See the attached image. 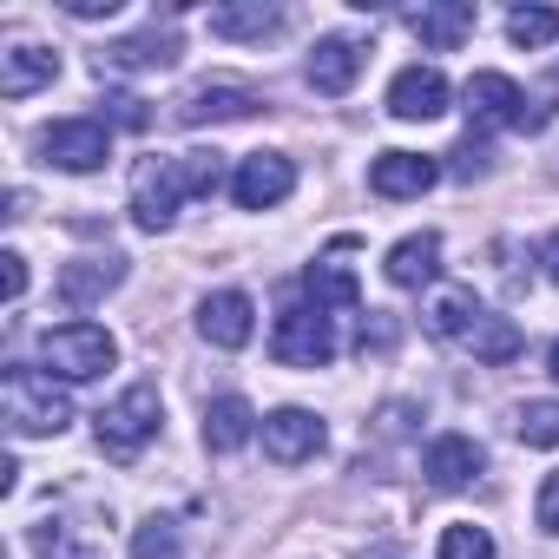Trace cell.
<instances>
[{
	"instance_id": "obj_1",
	"label": "cell",
	"mask_w": 559,
	"mask_h": 559,
	"mask_svg": "<svg viewBox=\"0 0 559 559\" xmlns=\"http://www.w3.org/2000/svg\"><path fill=\"white\" fill-rule=\"evenodd\" d=\"M217 185H224V158H217V152L145 158V165L132 171V217H139V230H165L185 198H211Z\"/></svg>"
},
{
	"instance_id": "obj_2",
	"label": "cell",
	"mask_w": 559,
	"mask_h": 559,
	"mask_svg": "<svg viewBox=\"0 0 559 559\" xmlns=\"http://www.w3.org/2000/svg\"><path fill=\"white\" fill-rule=\"evenodd\" d=\"M158 421H165L158 389H152V382H132L119 402H106V408L93 415V435H99V448H106L112 461H139V454L158 441Z\"/></svg>"
},
{
	"instance_id": "obj_3",
	"label": "cell",
	"mask_w": 559,
	"mask_h": 559,
	"mask_svg": "<svg viewBox=\"0 0 559 559\" xmlns=\"http://www.w3.org/2000/svg\"><path fill=\"white\" fill-rule=\"evenodd\" d=\"M0 408H8V428L14 435H60L73 421V402L53 389V376L21 369V362L0 376Z\"/></svg>"
},
{
	"instance_id": "obj_4",
	"label": "cell",
	"mask_w": 559,
	"mask_h": 559,
	"mask_svg": "<svg viewBox=\"0 0 559 559\" xmlns=\"http://www.w3.org/2000/svg\"><path fill=\"white\" fill-rule=\"evenodd\" d=\"M270 356L284 362V369H323V362L336 356V323H330V310L290 304L284 317H276V330H270Z\"/></svg>"
},
{
	"instance_id": "obj_5",
	"label": "cell",
	"mask_w": 559,
	"mask_h": 559,
	"mask_svg": "<svg viewBox=\"0 0 559 559\" xmlns=\"http://www.w3.org/2000/svg\"><path fill=\"white\" fill-rule=\"evenodd\" d=\"M112 356H119V343H112L99 323H60V330L40 336V362H47L53 376H67V382H93V376H106Z\"/></svg>"
},
{
	"instance_id": "obj_6",
	"label": "cell",
	"mask_w": 559,
	"mask_h": 559,
	"mask_svg": "<svg viewBox=\"0 0 559 559\" xmlns=\"http://www.w3.org/2000/svg\"><path fill=\"white\" fill-rule=\"evenodd\" d=\"M40 152L60 171H99L106 152H112V126L106 119H60V126L40 132Z\"/></svg>"
},
{
	"instance_id": "obj_7",
	"label": "cell",
	"mask_w": 559,
	"mask_h": 559,
	"mask_svg": "<svg viewBox=\"0 0 559 559\" xmlns=\"http://www.w3.org/2000/svg\"><path fill=\"white\" fill-rule=\"evenodd\" d=\"M461 99H467V119H474L480 132H500V126H520V132H533V126H539V119L526 112V93H520L507 73H474Z\"/></svg>"
},
{
	"instance_id": "obj_8",
	"label": "cell",
	"mask_w": 559,
	"mask_h": 559,
	"mask_svg": "<svg viewBox=\"0 0 559 559\" xmlns=\"http://www.w3.org/2000/svg\"><path fill=\"white\" fill-rule=\"evenodd\" d=\"M290 191H297V165L284 152H250L237 165V178H230V198L243 211H270V204H284Z\"/></svg>"
},
{
	"instance_id": "obj_9",
	"label": "cell",
	"mask_w": 559,
	"mask_h": 559,
	"mask_svg": "<svg viewBox=\"0 0 559 559\" xmlns=\"http://www.w3.org/2000/svg\"><path fill=\"white\" fill-rule=\"evenodd\" d=\"M257 435H263V454L284 461V467L323 454V415H310V408H276V415H263Z\"/></svg>"
},
{
	"instance_id": "obj_10",
	"label": "cell",
	"mask_w": 559,
	"mask_h": 559,
	"mask_svg": "<svg viewBox=\"0 0 559 559\" xmlns=\"http://www.w3.org/2000/svg\"><path fill=\"white\" fill-rule=\"evenodd\" d=\"M389 112L408 119V126L441 119V112H448V80H441V67H402V73L389 80Z\"/></svg>"
},
{
	"instance_id": "obj_11",
	"label": "cell",
	"mask_w": 559,
	"mask_h": 559,
	"mask_svg": "<svg viewBox=\"0 0 559 559\" xmlns=\"http://www.w3.org/2000/svg\"><path fill=\"white\" fill-rule=\"evenodd\" d=\"M257 93L243 80H204L178 99V126H224V119H250Z\"/></svg>"
},
{
	"instance_id": "obj_12",
	"label": "cell",
	"mask_w": 559,
	"mask_h": 559,
	"mask_svg": "<svg viewBox=\"0 0 559 559\" xmlns=\"http://www.w3.org/2000/svg\"><path fill=\"white\" fill-rule=\"evenodd\" d=\"M250 330H257V304H250L243 290H217V297H204V310H198V336H204L211 349H243Z\"/></svg>"
},
{
	"instance_id": "obj_13",
	"label": "cell",
	"mask_w": 559,
	"mask_h": 559,
	"mask_svg": "<svg viewBox=\"0 0 559 559\" xmlns=\"http://www.w3.org/2000/svg\"><path fill=\"white\" fill-rule=\"evenodd\" d=\"M480 467H487V454H480V441H474V435H435V441H428V454H421V474H428V487H441V493L467 487Z\"/></svg>"
},
{
	"instance_id": "obj_14",
	"label": "cell",
	"mask_w": 559,
	"mask_h": 559,
	"mask_svg": "<svg viewBox=\"0 0 559 559\" xmlns=\"http://www.w3.org/2000/svg\"><path fill=\"white\" fill-rule=\"evenodd\" d=\"M53 80H60V53L40 47V40H21V47L0 53V93L8 99H27V93H40Z\"/></svg>"
},
{
	"instance_id": "obj_15",
	"label": "cell",
	"mask_w": 559,
	"mask_h": 559,
	"mask_svg": "<svg viewBox=\"0 0 559 559\" xmlns=\"http://www.w3.org/2000/svg\"><path fill=\"white\" fill-rule=\"evenodd\" d=\"M435 178H441V165H435L428 152H382V158L369 165V191H376V198H421Z\"/></svg>"
},
{
	"instance_id": "obj_16",
	"label": "cell",
	"mask_w": 559,
	"mask_h": 559,
	"mask_svg": "<svg viewBox=\"0 0 559 559\" xmlns=\"http://www.w3.org/2000/svg\"><path fill=\"white\" fill-rule=\"evenodd\" d=\"M362 40H349V34H330V40H317V53H310V86L317 93H330V99H343L349 86H356V73H362Z\"/></svg>"
},
{
	"instance_id": "obj_17",
	"label": "cell",
	"mask_w": 559,
	"mask_h": 559,
	"mask_svg": "<svg viewBox=\"0 0 559 559\" xmlns=\"http://www.w3.org/2000/svg\"><path fill=\"white\" fill-rule=\"evenodd\" d=\"M408 27H415V40H421V47L454 53V47L474 34V0H435V8H415V14H408Z\"/></svg>"
},
{
	"instance_id": "obj_18",
	"label": "cell",
	"mask_w": 559,
	"mask_h": 559,
	"mask_svg": "<svg viewBox=\"0 0 559 559\" xmlns=\"http://www.w3.org/2000/svg\"><path fill=\"white\" fill-rule=\"evenodd\" d=\"M165 73V67H178V34H132V40H112L106 53H99V73Z\"/></svg>"
},
{
	"instance_id": "obj_19",
	"label": "cell",
	"mask_w": 559,
	"mask_h": 559,
	"mask_svg": "<svg viewBox=\"0 0 559 559\" xmlns=\"http://www.w3.org/2000/svg\"><path fill=\"white\" fill-rule=\"evenodd\" d=\"M34 559H106V539L67 513H47L34 526Z\"/></svg>"
},
{
	"instance_id": "obj_20",
	"label": "cell",
	"mask_w": 559,
	"mask_h": 559,
	"mask_svg": "<svg viewBox=\"0 0 559 559\" xmlns=\"http://www.w3.org/2000/svg\"><path fill=\"white\" fill-rule=\"evenodd\" d=\"M119 284H126V257H80V263L60 270V297H67L73 310L99 304V297L119 290Z\"/></svg>"
},
{
	"instance_id": "obj_21",
	"label": "cell",
	"mask_w": 559,
	"mask_h": 559,
	"mask_svg": "<svg viewBox=\"0 0 559 559\" xmlns=\"http://www.w3.org/2000/svg\"><path fill=\"white\" fill-rule=\"evenodd\" d=\"M480 317H487V310H480V297H474V290H461V284L435 290V297H428V310H421L428 336H441V343H467V330H474Z\"/></svg>"
},
{
	"instance_id": "obj_22",
	"label": "cell",
	"mask_w": 559,
	"mask_h": 559,
	"mask_svg": "<svg viewBox=\"0 0 559 559\" xmlns=\"http://www.w3.org/2000/svg\"><path fill=\"white\" fill-rule=\"evenodd\" d=\"M257 428H263V421H257V408H250L243 395H217V402L204 408V448H211V454H237Z\"/></svg>"
},
{
	"instance_id": "obj_23",
	"label": "cell",
	"mask_w": 559,
	"mask_h": 559,
	"mask_svg": "<svg viewBox=\"0 0 559 559\" xmlns=\"http://www.w3.org/2000/svg\"><path fill=\"white\" fill-rule=\"evenodd\" d=\"M389 284L395 290H421V284H435V270H441V237L435 230H421V237H402L395 250H389Z\"/></svg>"
},
{
	"instance_id": "obj_24",
	"label": "cell",
	"mask_w": 559,
	"mask_h": 559,
	"mask_svg": "<svg viewBox=\"0 0 559 559\" xmlns=\"http://www.w3.org/2000/svg\"><path fill=\"white\" fill-rule=\"evenodd\" d=\"M304 290H310L317 310H356V270L336 263V257H323V263L304 270Z\"/></svg>"
},
{
	"instance_id": "obj_25",
	"label": "cell",
	"mask_w": 559,
	"mask_h": 559,
	"mask_svg": "<svg viewBox=\"0 0 559 559\" xmlns=\"http://www.w3.org/2000/svg\"><path fill=\"white\" fill-rule=\"evenodd\" d=\"M284 27V14L263 8V0H243V8H211V34L217 40H263Z\"/></svg>"
},
{
	"instance_id": "obj_26",
	"label": "cell",
	"mask_w": 559,
	"mask_h": 559,
	"mask_svg": "<svg viewBox=\"0 0 559 559\" xmlns=\"http://www.w3.org/2000/svg\"><path fill=\"white\" fill-rule=\"evenodd\" d=\"M467 349H474L480 362H513V356L526 349V336H520L513 317H480V323L467 330Z\"/></svg>"
},
{
	"instance_id": "obj_27",
	"label": "cell",
	"mask_w": 559,
	"mask_h": 559,
	"mask_svg": "<svg viewBox=\"0 0 559 559\" xmlns=\"http://www.w3.org/2000/svg\"><path fill=\"white\" fill-rule=\"evenodd\" d=\"M507 40L526 47V53H533V47H552V40H559V14H552V8H513V14H507Z\"/></svg>"
},
{
	"instance_id": "obj_28",
	"label": "cell",
	"mask_w": 559,
	"mask_h": 559,
	"mask_svg": "<svg viewBox=\"0 0 559 559\" xmlns=\"http://www.w3.org/2000/svg\"><path fill=\"white\" fill-rule=\"evenodd\" d=\"M513 435L526 448H559V402H520L513 408Z\"/></svg>"
},
{
	"instance_id": "obj_29",
	"label": "cell",
	"mask_w": 559,
	"mask_h": 559,
	"mask_svg": "<svg viewBox=\"0 0 559 559\" xmlns=\"http://www.w3.org/2000/svg\"><path fill=\"white\" fill-rule=\"evenodd\" d=\"M132 559H185V539H178V520H145L132 533Z\"/></svg>"
},
{
	"instance_id": "obj_30",
	"label": "cell",
	"mask_w": 559,
	"mask_h": 559,
	"mask_svg": "<svg viewBox=\"0 0 559 559\" xmlns=\"http://www.w3.org/2000/svg\"><path fill=\"white\" fill-rule=\"evenodd\" d=\"M441 559H493V533L474 520H454L441 526Z\"/></svg>"
},
{
	"instance_id": "obj_31",
	"label": "cell",
	"mask_w": 559,
	"mask_h": 559,
	"mask_svg": "<svg viewBox=\"0 0 559 559\" xmlns=\"http://www.w3.org/2000/svg\"><path fill=\"white\" fill-rule=\"evenodd\" d=\"M448 171H454V178H487V171H493V152H487V139H474V132H467V139L454 145V165H448Z\"/></svg>"
},
{
	"instance_id": "obj_32",
	"label": "cell",
	"mask_w": 559,
	"mask_h": 559,
	"mask_svg": "<svg viewBox=\"0 0 559 559\" xmlns=\"http://www.w3.org/2000/svg\"><path fill=\"white\" fill-rule=\"evenodd\" d=\"M0 297H8V304H21V297H27V257H21V250L0 257Z\"/></svg>"
},
{
	"instance_id": "obj_33",
	"label": "cell",
	"mask_w": 559,
	"mask_h": 559,
	"mask_svg": "<svg viewBox=\"0 0 559 559\" xmlns=\"http://www.w3.org/2000/svg\"><path fill=\"white\" fill-rule=\"evenodd\" d=\"M533 520L546 526V533H559V467L539 480V500H533Z\"/></svg>"
},
{
	"instance_id": "obj_34",
	"label": "cell",
	"mask_w": 559,
	"mask_h": 559,
	"mask_svg": "<svg viewBox=\"0 0 559 559\" xmlns=\"http://www.w3.org/2000/svg\"><path fill=\"white\" fill-rule=\"evenodd\" d=\"M67 14H73V21H112L119 0H67Z\"/></svg>"
},
{
	"instance_id": "obj_35",
	"label": "cell",
	"mask_w": 559,
	"mask_h": 559,
	"mask_svg": "<svg viewBox=\"0 0 559 559\" xmlns=\"http://www.w3.org/2000/svg\"><path fill=\"white\" fill-rule=\"evenodd\" d=\"M539 263H546V276H552V284H559V230L539 243Z\"/></svg>"
},
{
	"instance_id": "obj_36",
	"label": "cell",
	"mask_w": 559,
	"mask_h": 559,
	"mask_svg": "<svg viewBox=\"0 0 559 559\" xmlns=\"http://www.w3.org/2000/svg\"><path fill=\"white\" fill-rule=\"evenodd\" d=\"M546 369H552V382H559V343H552V356H546Z\"/></svg>"
}]
</instances>
